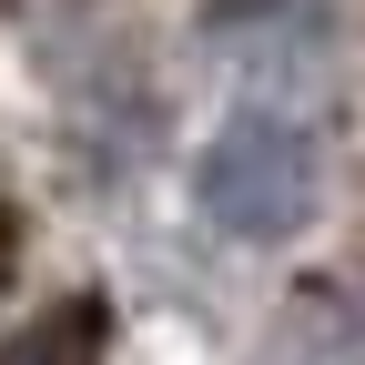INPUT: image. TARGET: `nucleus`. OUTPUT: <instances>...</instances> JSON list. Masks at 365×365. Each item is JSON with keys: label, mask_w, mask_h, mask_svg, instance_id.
<instances>
[{"label": "nucleus", "mask_w": 365, "mask_h": 365, "mask_svg": "<svg viewBox=\"0 0 365 365\" xmlns=\"http://www.w3.org/2000/svg\"><path fill=\"white\" fill-rule=\"evenodd\" d=\"M314 182H325V163H314V132L284 122V112H234L203 143L193 163V203L223 223L234 244H284L294 223L314 213Z\"/></svg>", "instance_id": "nucleus-1"}, {"label": "nucleus", "mask_w": 365, "mask_h": 365, "mask_svg": "<svg viewBox=\"0 0 365 365\" xmlns=\"http://www.w3.org/2000/svg\"><path fill=\"white\" fill-rule=\"evenodd\" d=\"M0 365H102V304H61L0 345Z\"/></svg>", "instance_id": "nucleus-2"}]
</instances>
